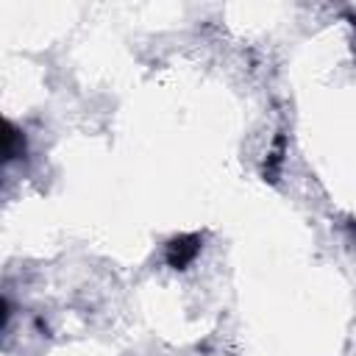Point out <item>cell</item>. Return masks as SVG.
I'll use <instances>...</instances> for the list:
<instances>
[{
	"label": "cell",
	"instance_id": "1",
	"mask_svg": "<svg viewBox=\"0 0 356 356\" xmlns=\"http://www.w3.org/2000/svg\"><path fill=\"white\" fill-rule=\"evenodd\" d=\"M197 250H200V236L197 234H184V236H178L167 245V264L172 270H184L197 256Z\"/></svg>",
	"mask_w": 356,
	"mask_h": 356
},
{
	"label": "cell",
	"instance_id": "2",
	"mask_svg": "<svg viewBox=\"0 0 356 356\" xmlns=\"http://www.w3.org/2000/svg\"><path fill=\"white\" fill-rule=\"evenodd\" d=\"M22 150H25V142H22V134L8 122L6 125V159L11 161V159H17V156H22Z\"/></svg>",
	"mask_w": 356,
	"mask_h": 356
}]
</instances>
